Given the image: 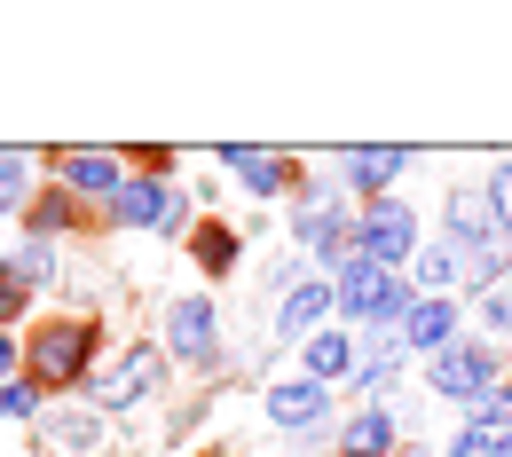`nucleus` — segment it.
I'll return each instance as SVG.
<instances>
[{"mask_svg":"<svg viewBox=\"0 0 512 457\" xmlns=\"http://www.w3.org/2000/svg\"><path fill=\"white\" fill-rule=\"evenodd\" d=\"M190 261L205 268V276H229V268L245 261V237L221 229V221H205V229H190Z\"/></svg>","mask_w":512,"mask_h":457,"instance_id":"a211bd4d","label":"nucleus"},{"mask_svg":"<svg viewBox=\"0 0 512 457\" xmlns=\"http://www.w3.org/2000/svg\"><path fill=\"white\" fill-rule=\"evenodd\" d=\"M505 379H512L505 347H497V339H473V331H465V339H449L442 355L426 363V387L442 394V402H457V410H473L481 394H497Z\"/></svg>","mask_w":512,"mask_h":457,"instance_id":"f03ea898","label":"nucleus"},{"mask_svg":"<svg viewBox=\"0 0 512 457\" xmlns=\"http://www.w3.org/2000/svg\"><path fill=\"white\" fill-rule=\"evenodd\" d=\"M205 457H221V450H205Z\"/></svg>","mask_w":512,"mask_h":457,"instance_id":"c756f323","label":"nucleus"},{"mask_svg":"<svg viewBox=\"0 0 512 457\" xmlns=\"http://www.w3.org/2000/svg\"><path fill=\"white\" fill-rule=\"evenodd\" d=\"M497 457H512V434H497Z\"/></svg>","mask_w":512,"mask_h":457,"instance_id":"cd10ccee","label":"nucleus"},{"mask_svg":"<svg viewBox=\"0 0 512 457\" xmlns=\"http://www.w3.org/2000/svg\"><path fill=\"white\" fill-rule=\"evenodd\" d=\"M221 166H229V174H237L260 205L300 190V182H292V150H245V142H229V150H221Z\"/></svg>","mask_w":512,"mask_h":457,"instance_id":"f8f14e48","label":"nucleus"},{"mask_svg":"<svg viewBox=\"0 0 512 457\" xmlns=\"http://www.w3.org/2000/svg\"><path fill=\"white\" fill-rule=\"evenodd\" d=\"M16 308H24V284H8V276H0V324H16Z\"/></svg>","mask_w":512,"mask_h":457,"instance_id":"a878e982","label":"nucleus"},{"mask_svg":"<svg viewBox=\"0 0 512 457\" xmlns=\"http://www.w3.org/2000/svg\"><path fill=\"white\" fill-rule=\"evenodd\" d=\"M505 276H512V245H481V253H465V292H473V300L505 292Z\"/></svg>","mask_w":512,"mask_h":457,"instance_id":"6ab92c4d","label":"nucleus"},{"mask_svg":"<svg viewBox=\"0 0 512 457\" xmlns=\"http://www.w3.org/2000/svg\"><path fill=\"white\" fill-rule=\"evenodd\" d=\"M394 379H402V355H363V363H355V379H347V387L363 394V402H379V394L394 387Z\"/></svg>","mask_w":512,"mask_h":457,"instance_id":"412c9836","label":"nucleus"},{"mask_svg":"<svg viewBox=\"0 0 512 457\" xmlns=\"http://www.w3.org/2000/svg\"><path fill=\"white\" fill-rule=\"evenodd\" d=\"M418 245H426V229H418V205H410V197H379V205H363V221H355V253H363V261L410 276Z\"/></svg>","mask_w":512,"mask_h":457,"instance_id":"7ed1b4c3","label":"nucleus"},{"mask_svg":"<svg viewBox=\"0 0 512 457\" xmlns=\"http://www.w3.org/2000/svg\"><path fill=\"white\" fill-rule=\"evenodd\" d=\"M48 442L64 457H95V450H111V426H103V410H56L48 418Z\"/></svg>","mask_w":512,"mask_h":457,"instance_id":"f3484780","label":"nucleus"},{"mask_svg":"<svg viewBox=\"0 0 512 457\" xmlns=\"http://www.w3.org/2000/svg\"><path fill=\"white\" fill-rule=\"evenodd\" d=\"M449 339H465V308H457V300H418V308L402 316V355H426V363H434Z\"/></svg>","mask_w":512,"mask_h":457,"instance_id":"ddd939ff","label":"nucleus"},{"mask_svg":"<svg viewBox=\"0 0 512 457\" xmlns=\"http://www.w3.org/2000/svg\"><path fill=\"white\" fill-rule=\"evenodd\" d=\"M331 450L339 457H402V410L394 402H363L355 418H339Z\"/></svg>","mask_w":512,"mask_h":457,"instance_id":"9d476101","label":"nucleus"},{"mask_svg":"<svg viewBox=\"0 0 512 457\" xmlns=\"http://www.w3.org/2000/svg\"><path fill=\"white\" fill-rule=\"evenodd\" d=\"M32 410H40V387H32V379H8V387H0V418H32Z\"/></svg>","mask_w":512,"mask_h":457,"instance_id":"393cba45","label":"nucleus"},{"mask_svg":"<svg viewBox=\"0 0 512 457\" xmlns=\"http://www.w3.org/2000/svg\"><path fill=\"white\" fill-rule=\"evenodd\" d=\"M260 418H268L276 434H300V442L339 434V426H331V387H316V379H276V387L260 394Z\"/></svg>","mask_w":512,"mask_h":457,"instance_id":"423d86ee","label":"nucleus"},{"mask_svg":"<svg viewBox=\"0 0 512 457\" xmlns=\"http://www.w3.org/2000/svg\"><path fill=\"white\" fill-rule=\"evenodd\" d=\"M355 363H363V339H355L347 324H323L316 339L300 347V379H316V387H347Z\"/></svg>","mask_w":512,"mask_h":457,"instance_id":"9b49d317","label":"nucleus"},{"mask_svg":"<svg viewBox=\"0 0 512 457\" xmlns=\"http://www.w3.org/2000/svg\"><path fill=\"white\" fill-rule=\"evenodd\" d=\"M166 347H174L182 371H221V308H213L205 292L174 300V308H166Z\"/></svg>","mask_w":512,"mask_h":457,"instance_id":"0eeeda50","label":"nucleus"},{"mask_svg":"<svg viewBox=\"0 0 512 457\" xmlns=\"http://www.w3.org/2000/svg\"><path fill=\"white\" fill-rule=\"evenodd\" d=\"M166 387V363L150 339H134L127 355H111L103 371H87V410H127V402H150Z\"/></svg>","mask_w":512,"mask_h":457,"instance_id":"20e7f679","label":"nucleus"},{"mask_svg":"<svg viewBox=\"0 0 512 457\" xmlns=\"http://www.w3.org/2000/svg\"><path fill=\"white\" fill-rule=\"evenodd\" d=\"M481 197H489V213H497V229H505V245H512V158L481 182Z\"/></svg>","mask_w":512,"mask_h":457,"instance_id":"5701e85b","label":"nucleus"},{"mask_svg":"<svg viewBox=\"0 0 512 457\" xmlns=\"http://www.w3.org/2000/svg\"><path fill=\"white\" fill-rule=\"evenodd\" d=\"M0 276H8V284H24V292H32V284H48V276H56V245H40V237H32V245H16Z\"/></svg>","mask_w":512,"mask_h":457,"instance_id":"aec40b11","label":"nucleus"},{"mask_svg":"<svg viewBox=\"0 0 512 457\" xmlns=\"http://www.w3.org/2000/svg\"><path fill=\"white\" fill-rule=\"evenodd\" d=\"M442 229L457 253H481V245H505V229H497V213H489V197L481 190H449L442 197Z\"/></svg>","mask_w":512,"mask_h":457,"instance_id":"4468645a","label":"nucleus"},{"mask_svg":"<svg viewBox=\"0 0 512 457\" xmlns=\"http://www.w3.org/2000/svg\"><path fill=\"white\" fill-rule=\"evenodd\" d=\"M8 371H16V339L0 331V387H8Z\"/></svg>","mask_w":512,"mask_h":457,"instance_id":"bb28decb","label":"nucleus"},{"mask_svg":"<svg viewBox=\"0 0 512 457\" xmlns=\"http://www.w3.org/2000/svg\"><path fill=\"white\" fill-rule=\"evenodd\" d=\"M339 316V300H331V276H308V284H292L284 300H276V316H268V347H308L323 324Z\"/></svg>","mask_w":512,"mask_h":457,"instance_id":"6e6552de","label":"nucleus"},{"mask_svg":"<svg viewBox=\"0 0 512 457\" xmlns=\"http://www.w3.org/2000/svg\"><path fill=\"white\" fill-rule=\"evenodd\" d=\"M323 457H339V450H323Z\"/></svg>","mask_w":512,"mask_h":457,"instance_id":"7c9ffc66","label":"nucleus"},{"mask_svg":"<svg viewBox=\"0 0 512 457\" xmlns=\"http://www.w3.org/2000/svg\"><path fill=\"white\" fill-rule=\"evenodd\" d=\"M64 190H71V197H95V205H111V197L127 190V166H119L111 150H64Z\"/></svg>","mask_w":512,"mask_h":457,"instance_id":"2eb2a0df","label":"nucleus"},{"mask_svg":"<svg viewBox=\"0 0 512 457\" xmlns=\"http://www.w3.org/2000/svg\"><path fill=\"white\" fill-rule=\"evenodd\" d=\"M87 355H95V324H79V316L40 324V331H32V347H24V363H32V387H71V379L87 371Z\"/></svg>","mask_w":512,"mask_h":457,"instance_id":"39448f33","label":"nucleus"},{"mask_svg":"<svg viewBox=\"0 0 512 457\" xmlns=\"http://www.w3.org/2000/svg\"><path fill=\"white\" fill-rule=\"evenodd\" d=\"M402 457H434V450H402Z\"/></svg>","mask_w":512,"mask_h":457,"instance_id":"c85d7f7f","label":"nucleus"},{"mask_svg":"<svg viewBox=\"0 0 512 457\" xmlns=\"http://www.w3.org/2000/svg\"><path fill=\"white\" fill-rule=\"evenodd\" d=\"M24 190H32V158L24 150H0V213L24 205Z\"/></svg>","mask_w":512,"mask_h":457,"instance_id":"4be33fe9","label":"nucleus"},{"mask_svg":"<svg viewBox=\"0 0 512 457\" xmlns=\"http://www.w3.org/2000/svg\"><path fill=\"white\" fill-rule=\"evenodd\" d=\"M473 316H481V331H489V339H505V331H512V292H489V300H473Z\"/></svg>","mask_w":512,"mask_h":457,"instance_id":"b1692460","label":"nucleus"},{"mask_svg":"<svg viewBox=\"0 0 512 457\" xmlns=\"http://www.w3.org/2000/svg\"><path fill=\"white\" fill-rule=\"evenodd\" d=\"M166 213H174V190L150 182V174H127V190L111 197V221H119V229H150V237H158Z\"/></svg>","mask_w":512,"mask_h":457,"instance_id":"dca6fc26","label":"nucleus"},{"mask_svg":"<svg viewBox=\"0 0 512 457\" xmlns=\"http://www.w3.org/2000/svg\"><path fill=\"white\" fill-rule=\"evenodd\" d=\"M410 158H418V150H331V174H339L347 197L379 205V197H394V182L410 174Z\"/></svg>","mask_w":512,"mask_h":457,"instance_id":"1a4fd4ad","label":"nucleus"},{"mask_svg":"<svg viewBox=\"0 0 512 457\" xmlns=\"http://www.w3.org/2000/svg\"><path fill=\"white\" fill-rule=\"evenodd\" d=\"M331 300H339V324H355V331H402V316L418 308L410 276H394V268L363 261V253L331 276Z\"/></svg>","mask_w":512,"mask_h":457,"instance_id":"f257e3e1","label":"nucleus"}]
</instances>
